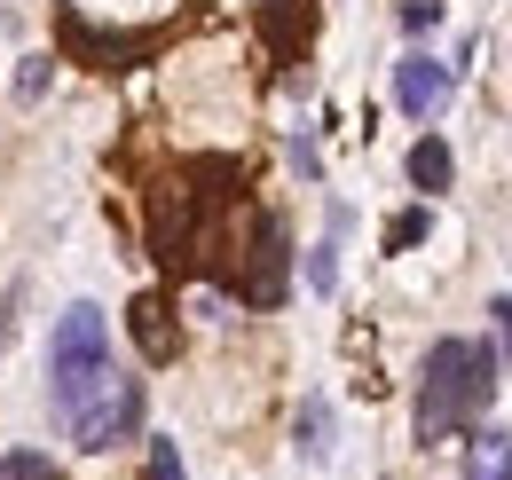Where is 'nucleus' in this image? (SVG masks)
Instances as JSON below:
<instances>
[{"mask_svg": "<svg viewBox=\"0 0 512 480\" xmlns=\"http://www.w3.org/2000/svg\"><path fill=\"white\" fill-rule=\"evenodd\" d=\"M449 95H457V71L442 56H402L394 63V103H402V119L434 126L449 111Z\"/></svg>", "mask_w": 512, "mask_h": 480, "instance_id": "6", "label": "nucleus"}, {"mask_svg": "<svg viewBox=\"0 0 512 480\" xmlns=\"http://www.w3.org/2000/svg\"><path fill=\"white\" fill-rule=\"evenodd\" d=\"M0 480H64V473H56V457H40V449H16V457H0Z\"/></svg>", "mask_w": 512, "mask_h": 480, "instance_id": "11", "label": "nucleus"}, {"mask_svg": "<svg viewBox=\"0 0 512 480\" xmlns=\"http://www.w3.org/2000/svg\"><path fill=\"white\" fill-rule=\"evenodd\" d=\"M48 95V56H24L16 63V103H40Z\"/></svg>", "mask_w": 512, "mask_h": 480, "instance_id": "15", "label": "nucleus"}, {"mask_svg": "<svg viewBox=\"0 0 512 480\" xmlns=\"http://www.w3.org/2000/svg\"><path fill=\"white\" fill-rule=\"evenodd\" d=\"M111 370V323H103V307L79 300L56 315V339H48V402H56V418L79 410V394L95 386Z\"/></svg>", "mask_w": 512, "mask_h": 480, "instance_id": "3", "label": "nucleus"}, {"mask_svg": "<svg viewBox=\"0 0 512 480\" xmlns=\"http://www.w3.org/2000/svg\"><path fill=\"white\" fill-rule=\"evenodd\" d=\"M418 237H426V205H410V213H394V221H386V252H410Z\"/></svg>", "mask_w": 512, "mask_h": 480, "instance_id": "14", "label": "nucleus"}, {"mask_svg": "<svg viewBox=\"0 0 512 480\" xmlns=\"http://www.w3.org/2000/svg\"><path fill=\"white\" fill-rule=\"evenodd\" d=\"M465 480H512V433H473V449H465Z\"/></svg>", "mask_w": 512, "mask_h": 480, "instance_id": "9", "label": "nucleus"}, {"mask_svg": "<svg viewBox=\"0 0 512 480\" xmlns=\"http://www.w3.org/2000/svg\"><path fill=\"white\" fill-rule=\"evenodd\" d=\"M150 480H190V473H182V449H174V441H150Z\"/></svg>", "mask_w": 512, "mask_h": 480, "instance_id": "16", "label": "nucleus"}, {"mask_svg": "<svg viewBox=\"0 0 512 480\" xmlns=\"http://www.w3.org/2000/svg\"><path fill=\"white\" fill-rule=\"evenodd\" d=\"M308 284H316V292H339V237H323L316 252H308Z\"/></svg>", "mask_w": 512, "mask_h": 480, "instance_id": "13", "label": "nucleus"}, {"mask_svg": "<svg viewBox=\"0 0 512 480\" xmlns=\"http://www.w3.org/2000/svg\"><path fill=\"white\" fill-rule=\"evenodd\" d=\"M497 386H505V370L489 339H434L418 370V441H449V433L481 425Z\"/></svg>", "mask_w": 512, "mask_h": 480, "instance_id": "1", "label": "nucleus"}, {"mask_svg": "<svg viewBox=\"0 0 512 480\" xmlns=\"http://www.w3.org/2000/svg\"><path fill=\"white\" fill-rule=\"evenodd\" d=\"M229 284H237L245 307H284V292H292V237H284V213H268V205L245 213V244H237Z\"/></svg>", "mask_w": 512, "mask_h": 480, "instance_id": "4", "label": "nucleus"}, {"mask_svg": "<svg viewBox=\"0 0 512 480\" xmlns=\"http://www.w3.org/2000/svg\"><path fill=\"white\" fill-rule=\"evenodd\" d=\"M402 24H410V32H434V24H442V0H410Z\"/></svg>", "mask_w": 512, "mask_h": 480, "instance_id": "17", "label": "nucleus"}, {"mask_svg": "<svg viewBox=\"0 0 512 480\" xmlns=\"http://www.w3.org/2000/svg\"><path fill=\"white\" fill-rule=\"evenodd\" d=\"M300 457H331V402L323 394L300 402Z\"/></svg>", "mask_w": 512, "mask_h": 480, "instance_id": "10", "label": "nucleus"}, {"mask_svg": "<svg viewBox=\"0 0 512 480\" xmlns=\"http://www.w3.org/2000/svg\"><path fill=\"white\" fill-rule=\"evenodd\" d=\"M213 166H221V158H197V166H182V174H166L150 189V252H158V268H174V276L190 268L197 244H205V213L229 197V189H205Z\"/></svg>", "mask_w": 512, "mask_h": 480, "instance_id": "2", "label": "nucleus"}, {"mask_svg": "<svg viewBox=\"0 0 512 480\" xmlns=\"http://www.w3.org/2000/svg\"><path fill=\"white\" fill-rule=\"evenodd\" d=\"M64 433L79 449H119V441H134V433H142V378L103 370V378L79 394V410L64 418Z\"/></svg>", "mask_w": 512, "mask_h": 480, "instance_id": "5", "label": "nucleus"}, {"mask_svg": "<svg viewBox=\"0 0 512 480\" xmlns=\"http://www.w3.org/2000/svg\"><path fill=\"white\" fill-rule=\"evenodd\" d=\"M127 331H134V347L150 362H174V347H182V331H174V307L158 300V292H142V300L127 307Z\"/></svg>", "mask_w": 512, "mask_h": 480, "instance_id": "7", "label": "nucleus"}, {"mask_svg": "<svg viewBox=\"0 0 512 480\" xmlns=\"http://www.w3.org/2000/svg\"><path fill=\"white\" fill-rule=\"evenodd\" d=\"M489 331H497V370L512 378V292H497V300H489Z\"/></svg>", "mask_w": 512, "mask_h": 480, "instance_id": "12", "label": "nucleus"}, {"mask_svg": "<svg viewBox=\"0 0 512 480\" xmlns=\"http://www.w3.org/2000/svg\"><path fill=\"white\" fill-rule=\"evenodd\" d=\"M410 181H418L426 197L457 181V158H449V142H442V134H418V142H410Z\"/></svg>", "mask_w": 512, "mask_h": 480, "instance_id": "8", "label": "nucleus"}]
</instances>
